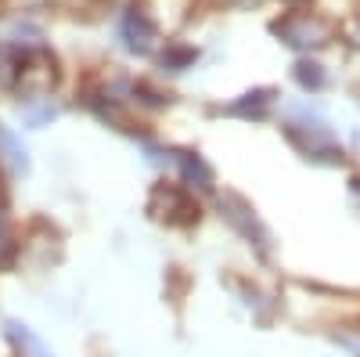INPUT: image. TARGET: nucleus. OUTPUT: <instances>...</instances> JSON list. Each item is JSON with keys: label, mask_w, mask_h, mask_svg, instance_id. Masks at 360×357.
Returning <instances> with one entry per match:
<instances>
[{"label": "nucleus", "mask_w": 360, "mask_h": 357, "mask_svg": "<svg viewBox=\"0 0 360 357\" xmlns=\"http://www.w3.org/2000/svg\"><path fill=\"white\" fill-rule=\"evenodd\" d=\"M8 339L15 343V350L22 353V357H54L47 346H44V339L29 329V325H18V321H8Z\"/></svg>", "instance_id": "nucleus-1"}, {"label": "nucleus", "mask_w": 360, "mask_h": 357, "mask_svg": "<svg viewBox=\"0 0 360 357\" xmlns=\"http://www.w3.org/2000/svg\"><path fill=\"white\" fill-rule=\"evenodd\" d=\"M180 170H184V181L195 188H202V192H209L213 188V170H209L205 163H202V156H180Z\"/></svg>", "instance_id": "nucleus-2"}]
</instances>
